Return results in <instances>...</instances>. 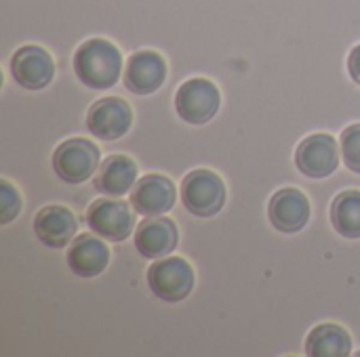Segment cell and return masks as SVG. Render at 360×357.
Instances as JSON below:
<instances>
[{
	"label": "cell",
	"instance_id": "obj_13",
	"mask_svg": "<svg viewBox=\"0 0 360 357\" xmlns=\"http://www.w3.org/2000/svg\"><path fill=\"white\" fill-rule=\"evenodd\" d=\"M76 217L68 206L51 204L36 213L34 236L46 248H65L76 238Z\"/></svg>",
	"mask_w": 360,
	"mask_h": 357
},
{
	"label": "cell",
	"instance_id": "obj_19",
	"mask_svg": "<svg viewBox=\"0 0 360 357\" xmlns=\"http://www.w3.org/2000/svg\"><path fill=\"white\" fill-rule=\"evenodd\" d=\"M340 147H342L344 164L352 173L360 175V124H350L348 128H344Z\"/></svg>",
	"mask_w": 360,
	"mask_h": 357
},
{
	"label": "cell",
	"instance_id": "obj_14",
	"mask_svg": "<svg viewBox=\"0 0 360 357\" xmlns=\"http://www.w3.org/2000/svg\"><path fill=\"white\" fill-rule=\"evenodd\" d=\"M167 78V61L156 50H137L124 67V86L135 95L156 93Z\"/></svg>",
	"mask_w": 360,
	"mask_h": 357
},
{
	"label": "cell",
	"instance_id": "obj_16",
	"mask_svg": "<svg viewBox=\"0 0 360 357\" xmlns=\"http://www.w3.org/2000/svg\"><path fill=\"white\" fill-rule=\"evenodd\" d=\"M137 181H139L137 179V164L129 156L114 154V156H108L99 164L97 175L93 179V185L101 196L118 198V196L129 194Z\"/></svg>",
	"mask_w": 360,
	"mask_h": 357
},
{
	"label": "cell",
	"instance_id": "obj_18",
	"mask_svg": "<svg viewBox=\"0 0 360 357\" xmlns=\"http://www.w3.org/2000/svg\"><path fill=\"white\" fill-rule=\"evenodd\" d=\"M331 225L333 229L348 240L360 238V191H342L331 202Z\"/></svg>",
	"mask_w": 360,
	"mask_h": 357
},
{
	"label": "cell",
	"instance_id": "obj_1",
	"mask_svg": "<svg viewBox=\"0 0 360 357\" xmlns=\"http://www.w3.org/2000/svg\"><path fill=\"white\" fill-rule=\"evenodd\" d=\"M74 74L84 86L93 90H108L122 74V55L112 42L91 38L74 53Z\"/></svg>",
	"mask_w": 360,
	"mask_h": 357
},
{
	"label": "cell",
	"instance_id": "obj_5",
	"mask_svg": "<svg viewBox=\"0 0 360 357\" xmlns=\"http://www.w3.org/2000/svg\"><path fill=\"white\" fill-rule=\"evenodd\" d=\"M221 105L219 88L207 78H192L184 82L175 93V112L177 116L194 126L207 124L215 118Z\"/></svg>",
	"mask_w": 360,
	"mask_h": 357
},
{
	"label": "cell",
	"instance_id": "obj_8",
	"mask_svg": "<svg viewBox=\"0 0 360 357\" xmlns=\"http://www.w3.org/2000/svg\"><path fill=\"white\" fill-rule=\"evenodd\" d=\"M133 124V109L124 99L103 97L95 101L86 114V128L101 141H116L129 133Z\"/></svg>",
	"mask_w": 360,
	"mask_h": 357
},
{
	"label": "cell",
	"instance_id": "obj_21",
	"mask_svg": "<svg viewBox=\"0 0 360 357\" xmlns=\"http://www.w3.org/2000/svg\"><path fill=\"white\" fill-rule=\"evenodd\" d=\"M348 72L352 76V80L360 84V44L352 48V53L348 55Z\"/></svg>",
	"mask_w": 360,
	"mask_h": 357
},
{
	"label": "cell",
	"instance_id": "obj_4",
	"mask_svg": "<svg viewBox=\"0 0 360 357\" xmlns=\"http://www.w3.org/2000/svg\"><path fill=\"white\" fill-rule=\"evenodd\" d=\"M51 164L61 181L70 185L84 183L99 168V147L82 137L68 139L61 145H57Z\"/></svg>",
	"mask_w": 360,
	"mask_h": 357
},
{
	"label": "cell",
	"instance_id": "obj_3",
	"mask_svg": "<svg viewBox=\"0 0 360 357\" xmlns=\"http://www.w3.org/2000/svg\"><path fill=\"white\" fill-rule=\"evenodd\" d=\"M152 295L165 303H181L194 288V269L179 257L156 259L148 269Z\"/></svg>",
	"mask_w": 360,
	"mask_h": 357
},
{
	"label": "cell",
	"instance_id": "obj_9",
	"mask_svg": "<svg viewBox=\"0 0 360 357\" xmlns=\"http://www.w3.org/2000/svg\"><path fill=\"white\" fill-rule=\"evenodd\" d=\"M11 74L21 88L40 90L55 78V61L42 46L27 44L11 57Z\"/></svg>",
	"mask_w": 360,
	"mask_h": 357
},
{
	"label": "cell",
	"instance_id": "obj_17",
	"mask_svg": "<svg viewBox=\"0 0 360 357\" xmlns=\"http://www.w3.org/2000/svg\"><path fill=\"white\" fill-rule=\"evenodd\" d=\"M304 351L310 357H348L352 353V339L338 324H319L306 337Z\"/></svg>",
	"mask_w": 360,
	"mask_h": 357
},
{
	"label": "cell",
	"instance_id": "obj_7",
	"mask_svg": "<svg viewBox=\"0 0 360 357\" xmlns=\"http://www.w3.org/2000/svg\"><path fill=\"white\" fill-rule=\"evenodd\" d=\"M340 151L342 147L331 135H310L295 149V166L308 179H327L340 166Z\"/></svg>",
	"mask_w": 360,
	"mask_h": 357
},
{
	"label": "cell",
	"instance_id": "obj_15",
	"mask_svg": "<svg viewBox=\"0 0 360 357\" xmlns=\"http://www.w3.org/2000/svg\"><path fill=\"white\" fill-rule=\"evenodd\" d=\"M101 240L103 238H99L97 234L95 236L82 234L72 240V244L68 248L65 263L74 276H78L82 280H91L105 271V267L110 263V250Z\"/></svg>",
	"mask_w": 360,
	"mask_h": 357
},
{
	"label": "cell",
	"instance_id": "obj_11",
	"mask_svg": "<svg viewBox=\"0 0 360 357\" xmlns=\"http://www.w3.org/2000/svg\"><path fill=\"white\" fill-rule=\"evenodd\" d=\"M179 242V231L173 219L156 215L143 219L135 229V248L141 257L156 261L169 257Z\"/></svg>",
	"mask_w": 360,
	"mask_h": 357
},
{
	"label": "cell",
	"instance_id": "obj_12",
	"mask_svg": "<svg viewBox=\"0 0 360 357\" xmlns=\"http://www.w3.org/2000/svg\"><path fill=\"white\" fill-rule=\"evenodd\" d=\"M177 191L171 179L162 175H146L131 189V206L137 215L156 217L175 206Z\"/></svg>",
	"mask_w": 360,
	"mask_h": 357
},
{
	"label": "cell",
	"instance_id": "obj_2",
	"mask_svg": "<svg viewBox=\"0 0 360 357\" xmlns=\"http://www.w3.org/2000/svg\"><path fill=\"white\" fill-rule=\"evenodd\" d=\"M181 202L194 217H215L226 204V185L213 170L196 168L181 181Z\"/></svg>",
	"mask_w": 360,
	"mask_h": 357
},
{
	"label": "cell",
	"instance_id": "obj_20",
	"mask_svg": "<svg viewBox=\"0 0 360 357\" xmlns=\"http://www.w3.org/2000/svg\"><path fill=\"white\" fill-rule=\"evenodd\" d=\"M21 213V196L11 181H0V225H8Z\"/></svg>",
	"mask_w": 360,
	"mask_h": 357
},
{
	"label": "cell",
	"instance_id": "obj_10",
	"mask_svg": "<svg viewBox=\"0 0 360 357\" xmlns=\"http://www.w3.org/2000/svg\"><path fill=\"white\" fill-rule=\"evenodd\" d=\"M268 217L281 234H297L310 221V200L295 187H283L270 198Z\"/></svg>",
	"mask_w": 360,
	"mask_h": 357
},
{
	"label": "cell",
	"instance_id": "obj_6",
	"mask_svg": "<svg viewBox=\"0 0 360 357\" xmlns=\"http://www.w3.org/2000/svg\"><path fill=\"white\" fill-rule=\"evenodd\" d=\"M133 206L120 198H99L86 210V225L93 234L110 242H124L135 229Z\"/></svg>",
	"mask_w": 360,
	"mask_h": 357
}]
</instances>
